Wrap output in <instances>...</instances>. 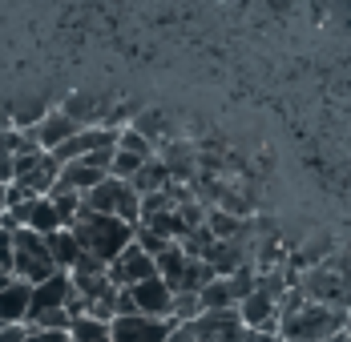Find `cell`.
Here are the masks:
<instances>
[{"mask_svg": "<svg viewBox=\"0 0 351 342\" xmlns=\"http://www.w3.org/2000/svg\"><path fill=\"white\" fill-rule=\"evenodd\" d=\"M25 342H73V339H69V330H33L29 326V339Z\"/></svg>", "mask_w": 351, "mask_h": 342, "instance_id": "obj_27", "label": "cell"}, {"mask_svg": "<svg viewBox=\"0 0 351 342\" xmlns=\"http://www.w3.org/2000/svg\"><path fill=\"white\" fill-rule=\"evenodd\" d=\"M12 274L25 278V282H45L57 274V262H53V250H49V238L36 234V230H12Z\"/></svg>", "mask_w": 351, "mask_h": 342, "instance_id": "obj_3", "label": "cell"}, {"mask_svg": "<svg viewBox=\"0 0 351 342\" xmlns=\"http://www.w3.org/2000/svg\"><path fill=\"white\" fill-rule=\"evenodd\" d=\"M117 314H138V302L130 290H117Z\"/></svg>", "mask_w": 351, "mask_h": 342, "instance_id": "obj_30", "label": "cell"}, {"mask_svg": "<svg viewBox=\"0 0 351 342\" xmlns=\"http://www.w3.org/2000/svg\"><path fill=\"white\" fill-rule=\"evenodd\" d=\"M246 222H250V218H246ZM206 226L214 230V238H239V230H243V218L226 213L222 205H210V209H206Z\"/></svg>", "mask_w": 351, "mask_h": 342, "instance_id": "obj_19", "label": "cell"}, {"mask_svg": "<svg viewBox=\"0 0 351 342\" xmlns=\"http://www.w3.org/2000/svg\"><path fill=\"white\" fill-rule=\"evenodd\" d=\"M73 294H77L73 274L57 270L53 278H45V282H36V286H33V310H29V318L45 314V310H69Z\"/></svg>", "mask_w": 351, "mask_h": 342, "instance_id": "obj_8", "label": "cell"}, {"mask_svg": "<svg viewBox=\"0 0 351 342\" xmlns=\"http://www.w3.org/2000/svg\"><path fill=\"white\" fill-rule=\"evenodd\" d=\"M214 278H218V274H214L210 262H202V258H190V262H186V274H182V282H178V290H186V294H202ZM178 290H174V294H178Z\"/></svg>", "mask_w": 351, "mask_h": 342, "instance_id": "obj_17", "label": "cell"}, {"mask_svg": "<svg viewBox=\"0 0 351 342\" xmlns=\"http://www.w3.org/2000/svg\"><path fill=\"white\" fill-rule=\"evenodd\" d=\"M77 129H85V125H81L77 117H69L65 109H57V113H45L33 129H25V133L33 137L40 149H49V153H53V149H57V145H65Z\"/></svg>", "mask_w": 351, "mask_h": 342, "instance_id": "obj_10", "label": "cell"}, {"mask_svg": "<svg viewBox=\"0 0 351 342\" xmlns=\"http://www.w3.org/2000/svg\"><path fill=\"white\" fill-rule=\"evenodd\" d=\"M202 310H239V286L234 278H214L202 290Z\"/></svg>", "mask_w": 351, "mask_h": 342, "instance_id": "obj_15", "label": "cell"}, {"mask_svg": "<svg viewBox=\"0 0 351 342\" xmlns=\"http://www.w3.org/2000/svg\"><path fill=\"white\" fill-rule=\"evenodd\" d=\"M287 342H311V339H287Z\"/></svg>", "mask_w": 351, "mask_h": 342, "instance_id": "obj_34", "label": "cell"}, {"mask_svg": "<svg viewBox=\"0 0 351 342\" xmlns=\"http://www.w3.org/2000/svg\"><path fill=\"white\" fill-rule=\"evenodd\" d=\"M206 209H210V205H202L198 198H190V202L178 205V218H182L186 230H198V226H206Z\"/></svg>", "mask_w": 351, "mask_h": 342, "instance_id": "obj_24", "label": "cell"}, {"mask_svg": "<svg viewBox=\"0 0 351 342\" xmlns=\"http://www.w3.org/2000/svg\"><path fill=\"white\" fill-rule=\"evenodd\" d=\"M145 278H158V258L145 254L138 241H130V246L109 262V282H113L117 290H134Z\"/></svg>", "mask_w": 351, "mask_h": 342, "instance_id": "obj_5", "label": "cell"}, {"mask_svg": "<svg viewBox=\"0 0 351 342\" xmlns=\"http://www.w3.org/2000/svg\"><path fill=\"white\" fill-rule=\"evenodd\" d=\"M158 161L170 170V181H194L202 173V149H194L190 141H162L158 149Z\"/></svg>", "mask_w": 351, "mask_h": 342, "instance_id": "obj_7", "label": "cell"}, {"mask_svg": "<svg viewBox=\"0 0 351 342\" xmlns=\"http://www.w3.org/2000/svg\"><path fill=\"white\" fill-rule=\"evenodd\" d=\"M117 149H130V153H138V157H145V161L158 157V145H154L149 137H141L134 125H125V129L117 133Z\"/></svg>", "mask_w": 351, "mask_h": 342, "instance_id": "obj_21", "label": "cell"}, {"mask_svg": "<svg viewBox=\"0 0 351 342\" xmlns=\"http://www.w3.org/2000/svg\"><path fill=\"white\" fill-rule=\"evenodd\" d=\"M206 310H202V294H186L178 290L174 294V322H198Z\"/></svg>", "mask_w": 351, "mask_h": 342, "instance_id": "obj_22", "label": "cell"}, {"mask_svg": "<svg viewBox=\"0 0 351 342\" xmlns=\"http://www.w3.org/2000/svg\"><path fill=\"white\" fill-rule=\"evenodd\" d=\"M49 250H53L57 270H65V274L85 258V250H81V241H77V234H73L69 226H65V230H57V234H49Z\"/></svg>", "mask_w": 351, "mask_h": 342, "instance_id": "obj_14", "label": "cell"}, {"mask_svg": "<svg viewBox=\"0 0 351 342\" xmlns=\"http://www.w3.org/2000/svg\"><path fill=\"white\" fill-rule=\"evenodd\" d=\"M149 161H154V157H149ZM141 166H145V157H138V153H130V149H117V153H113V177H121V181H134V173L141 170Z\"/></svg>", "mask_w": 351, "mask_h": 342, "instance_id": "obj_23", "label": "cell"}, {"mask_svg": "<svg viewBox=\"0 0 351 342\" xmlns=\"http://www.w3.org/2000/svg\"><path fill=\"white\" fill-rule=\"evenodd\" d=\"M134 241H138L145 254H154V258H158L162 250H170V246H174L170 238H162V234H154V230H145V226H138V230H134Z\"/></svg>", "mask_w": 351, "mask_h": 342, "instance_id": "obj_25", "label": "cell"}, {"mask_svg": "<svg viewBox=\"0 0 351 342\" xmlns=\"http://www.w3.org/2000/svg\"><path fill=\"white\" fill-rule=\"evenodd\" d=\"M258 339H263L258 330H250V326H243V330H234L230 339H222V342H258Z\"/></svg>", "mask_w": 351, "mask_h": 342, "instance_id": "obj_31", "label": "cell"}, {"mask_svg": "<svg viewBox=\"0 0 351 342\" xmlns=\"http://www.w3.org/2000/svg\"><path fill=\"white\" fill-rule=\"evenodd\" d=\"M186 262H190V254L182 250V241H174L170 250L158 254V278H166V282L178 290V282H182V274H186Z\"/></svg>", "mask_w": 351, "mask_h": 342, "instance_id": "obj_18", "label": "cell"}, {"mask_svg": "<svg viewBox=\"0 0 351 342\" xmlns=\"http://www.w3.org/2000/svg\"><path fill=\"white\" fill-rule=\"evenodd\" d=\"M166 342H194V330H190V322H178L174 330L166 334Z\"/></svg>", "mask_w": 351, "mask_h": 342, "instance_id": "obj_29", "label": "cell"}, {"mask_svg": "<svg viewBox=\"0 0 351 342\" xmlns=\"http://www.w3.org/2000/svg\"><path fill=\"white\" fill-rule=\"evenodd\" d=\"M258 342H287V339H282V334H263Z\"/></svg>", "mask_w": 351, "mask_h": 342, "instance_id": "obj_33", "label": "cell"}, {"mask_svg": "<svg viewBox=\"0 0 351 342\" xmlns=\"http://www.w3.org/2000/svg\"><path fill=\"white\" fill-rule=\"evenodd\" d=\"M85 205L97 209V213H113V218H121V222H130V226L141 222V194L130 181L113 177V173H109L101 185H93V189L85 194Z\"/></svg>", "mask_w": 351, "mask_h": 342, "instance_id": "obj_4", "label": "cell"}, {"mask_svg": "<svg viewBox=\"0 0 351 342\" xmlns=\"http://www.w3.org/2000/svg\"><path fill=\"white\" fill-rule=\"evenodd\" d=\"M174 318H149V314H117L109 322V342H166L174 330Z\"/></svg>", "mask_w": 351, "mask_h": 342, "instance_id": "obj_6", "label": "cell"}, {"mask_svg": "<svg viewBox=\"0 0 351 342\" xmlns=\"http://www.w3.org/2000/svg\"><path fill=\"white\" fill-rule=\"evenodd\" d=\"M130 125H134L141 137H149L154 145H162V141H166V117H162L158 109H145V113H138Z\"/></svg>", "mask_w": 351, "mask_h": 342, "instance_id": "obj_20", "label": "cell"}, {"mask_svg": "<svg viewBox=\"0 0 351 342\" xmlns=\"http://www.w3.org/2000/svg\"><path fill=\"white\" fill-rule=\"evenodd\" d=\"M0 230H4V209H0Z\"/></svg>", "mask_w": 351, "mask_h": 342, "instance_id": "obj_35", "label": "cell"}, {"mask_svg": "<svg viewBox=\"0 0 351 342\" xmlns=\"http://www.w3.org/2000/svg\"><path fill=\"white\" fill-rule=\"evenodd\" d=\"M29 339V322H0V342H25Z\"/></svg>", "mask_w": 351, "mask_h": 342, "instance_id": "obj_26", "label": "cell"}, {"mask_svg": "<svg viewBox=\"0 0 351 342\" xmlns=\"http://www.w3.org/2000/svg\"><path fill=\"white\" fill-rule=\"evenodd\" d=\"M299 286H303V294H307L311 302H335V294L343 290V282L327 270V266H311V270H303Z\"/></svg>", "mask_w": 351, "mask_h": 342, "instance_id": "obj_13", "label": "cell"}, {"mask_svg": "<svg viewBox=\"0 0 351 342\" xmlns=\"http://www.w3.org/2000/svg\"><path fill=\"white\" fill-rule=\"evenodd\" d=\"M134 302H138V314H149V318H174V286L166 278H145L134 290Z\"/></svg>", "mask_w": 351, "mask_h": 342, "instance_id": "obj_9", "label": "cell"}, {"mask_svg": "<svg viewBox=\"0 0 351 342\" xmlns=\"http://www.w3.org/2000/svg\"><path fill=\"white\" fill-rule=\"evenodd\" d=\"M33 310V282L12 278L0 286V322H29Z\"/></svg>", "mask_w": 351, "mask_h": 342, "instance_id": "obj_12", "label": "cell"}, {"mask_svg": "<svg viewBox=\"0 0 351 342\" xmlns=\"http://www.w3.org/2000/svg\"><path fill=\"white\" fill-rule=\"evenodd\" d=\"M0 209H8V181H0Z\"/></svg>", "mask_w": 351, "mask_h": 342, "instance_id": "obj_32", "label": "cell"}, {"mask_svg": "<svg viewBox=\"0 0 351 342\" xmlns=\"http://www.w3.org/2000/svg\"><path fill=\"white\" fill-rule=\"evenodd\" d=\"M69 230L77 234L81 250H85L89 258H97L101 266H109V262L134 241V230H138V226H130V222H121V218H113V213H97V209L81 205L77 218L69 222Z\"/></svg>", "mask_w": 351, "mask_h": 342, "instance_id": "obj_1", "label": "cell"}, {"mask_svg": "<svg viewBox=\"0 0 351 342\" xmlns=\"http://www.w3.org/2000/svg\"><path fill=\"white\" fill-rule=\"evenodd\" d=\"M339 330H351V318L343 306L335 302H307L299 314L282 318L279 322V334L282 339H311V342H327L331 334Z\"/></svg>", "mask_w": 351, "mask_h": 342, "instance_id": "obj_2", "label": "cell"}, {"mask_svg": "<svg viewBox=\"0 0 351 342\" xmlns=\"http://www.w3.org/2000/svg\"><path fill=\"white\" fill-rule=\"evenodd\" d=\"M239 318H243V326L258 330V334H279V306L258 286H254V294H246L239 302Z\"/></svg>", "mask_w": 351, "mask_h": 342, "instance_id": "obj_11", "label": "cell"}, {"mask_svg": "<svg viewBox=\"0 0 351 342\" xmlns=\"http://www.w3.org/2000/svg\"><path fill=\"white\" fill-rule=\"evenodd\" d=\"M130 185L138 189L141 198H145V194H158V189H166V185H170V170L154 157V161H145V166L134 173V181H130Z\"/></svg>", "mask_w": 351, "mask_h": 342, "instance_id": "obj_16", "label": "cell"}, {"mask_svg": "<svg viewBox=\"0 0 351 342\" xmlns=\"http://www.w3.org/2000/svg\"><path fill=\"white\" fill-rule=\"evenodd\" d=\"M12 157H16V153H12L8 145H0V181H12Z\"/></svg>", "mask_w": 351, "mask_h": 342, "instance_id": "obj_28", "label": "cell"}]
</instances>
